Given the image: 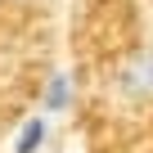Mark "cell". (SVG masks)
Instances as JSON below:
<instances>
[{"mask_svg": "<svg viewBox=\"0 0 153 153\" xmlns=\"http://www.w3.org/2000/svg\"><path fill=\"white\" fill-rule=\"evenodd\" d=\"M117 90L131 99V104H144V99H153V54H135V59H126L122 63V72H117Z\"/></svg>", "mask_w": 153, "mask_h": 153, "instance_id": "cell-1", "label": "cell"}, {"mask_svg": "<svg viewBox=\"0 0 153 153\" xmlns=\"http://www.w3.org/2000/svg\"><path fill=\"white\" fill-rule=\"evenodd\" d=\"M72 76L68 72H54L50 81H45V95H41V104H45V113H68L72 108Z\"/></svg>", "mask_w": 153, "mask_h": 153, "instance_id": "cell-2", "label": "cell"}, {"mask_svg": "<svg viewBox=\"0 0 153 153\" xmlns=\"http://www.w3.org/2000/svg\"><path fill=\"white\" fill-rule=\"evenodd\" d=\"M45 135H50L45 117H27L18 126V135H14V153H41L45 149Z\"/></svg>", "mask_w": 153, "mask_h": 153, "instance_id": "cell-3", "label": "cell"}, {"mask_svg": "<svg viewBox=\"0 0 153 153\" xmlns=\"http://www.w3.org/2000/svg\"><path fill=\"white\" fill-rule=\"evenodd\" d=\"M149 54H153V50H149Z\"/></svg>", "mask_w": 153, "mask_h": 153, "instance_id": "cell-4", "label": "cell"}]
</instances>
